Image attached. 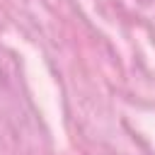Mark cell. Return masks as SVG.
Wrapping results in <instances>:
<instances>
[]
</instances>
